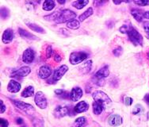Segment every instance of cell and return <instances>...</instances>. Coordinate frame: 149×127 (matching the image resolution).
<instances>
[{"mask_svg":"<svg viewBox=\"0 0 149 127\" xmlns=\"http://www.w3.org/2000/svg\"><path fill=\"white\" fill-rule=\"evenodd\" d=\"M126 33L128 34L129 40L135 46H138V45L141 46L143 45L142 35L132 26H129V29L127 30Z\"/></svg>","mask_w":149,"mask_h":127,"instance_id":"obj_1","label":"cell"},{"mask_svg":"<svg viewBox=\"0 0 149 127\" xmlns=\"http://www.w3.org/2000/svg\"><path fill=\"white\" fill-rule=\"evenodd\" d=\"M12 103L15 105V107H17V109L22 110V112L26 113L28 115H33L36 111H35L34 108L32 106L31 104L26 103L25 102L19 101V100H11Z\"/></svg>","mask_w":149,"mask_h":127,"instance_id":"obj_2","label":"cell"},{"mask_svg":"<svg viewBox=\"0 0 149 127\" xmlns=\"http://www.w3.org/2000/svg\"><path fill=\"white\" fill-rule=\"evenodd\" d=\"M75 17H76V14L74 11L68 10V9H65L61 11L60 15L55 22L57 24L64 23V22H68L69 21L73 20Z\"/></svg>","mask_w":149,"mask_h":127,"instance_id":"obj_3","label":"cell"},{"mask_svg":"<svg viewBox=\"0 0 149 127\" xmlns=\"http://www.w3.org/2000/svg\"><path fill=\"white\" fill-rule=\"evenodd\" d=\"M87 57H88V54L85 52H73L70 55L69 61L72 64L75 65L82 63Z\"/></svg>","mask_w":149,"mask_h":127,"instance_id":"obj_4","label":"cell"},{"mask_svg":"<svg viewBox=\"0 0 149 127\" xmlns=\"http://www.w3.org/2000/svg\"><path fill=\"white\" fill-rule=\"evenodd\" d=\"M92 98L95 102H98L103 104H109L112 102L111 98H109L106 93L102 91H95L92 93Z\"/></svg>","mask_w":149,"mask_h":127,"instance_id":"obj_5","label":"cell"},{"mask_svg":"<svg viewBox=\"0 0 149 127\" xmlns=\"http://www.w3.org/2000/svg\"><path fill=\"white\" fill-rule=\"evenodd\" d=\"M35 103L40 109H45L48 107V100L45 95L42 91H37L35 94L34 97Z\"/></svg>","mask_w":149,"mask_h":127,"instance_id":"obj_6","label":"cell"},{"mask_svg":"<svg viewBox=\"0 0 149 127\" xmlns=\"http://www.w3.org/2000/svg\"><path fill=\"white\" fill-rule=\"evenodd\" d=\"M68 71V67L67 66L66 64H63L60 67H59L58 68L55 70L52 75V79L54 80L56 82L60 80L63 75H65V73Z\"/></svg>","mask_w":149,"mask_h":127,"instance_id":"obj_7","label":"cell"},{"mask_svg":"<svg viewBox=\"0 0 149 127\" xmlns=\"http://www.w3.org/2000/svg\"><path fill=\"white\" fill-rule=\"evenodd\" d=\"M69 113H70V108H68V107L59 105L55 108L53 114L56 119H61L64 116L69 114Z\"/></svg>","mask_w":149,"mask_h":127,"instance_id":"obj_8","label":"cell"},{"mask_svg":"<svg viewBox=\"0 0 149 127\" xmlns=\"http://www.w3.org/2000/svg\"><path fill=\"white\" fill-rule=\"evenodd\" d=\"M52 70L51 67L48 64H44L42 66L40 67L39 71H38V76L39 78L42 80L49 78V76L52 75Z\"/></svg>","mask_w":149,"mask_h":127,"instance_id":"obj_9","label":"cell"},{"mask_svg":"<svg viewBox=\"0 0 149 127\" xmlns=\"http://www.w3.org/2000/svg\"><path fill=\"white\" fill-rule=\"evenodd\" d=\"M35 57V52L31 48L26 49L22 54V61L26 63H31Z\"/></svg>","mask_w":149,"mask_h":127,"instance_id":"obj_10","label":"cell"},{"mask_svg":"<svg viewBox=\"0 0 149 127\" xmlns=\"http://www.w3.org/2000/svg\"><path fill=\"white\" fill-rule=\"evenodd\" d=\"M107 121H108V124L110 126L116 127L119 126L122 124L123 119H122V118L120 115H118V114H111V115H109L108 117Z\"/></svg>","mask_w":149,"mask_h":127,"instance_id":"obj_11","label":"cell"},{"mask_svg":"<svg viewBox=\"0 0 149 127\" xmlns=\"http://www.w3.org/2000/svg\"><path fill=\"white\" fill-rule=\"evenodd\" d=\"M83 90L81 89V87H73L70 92V99L73 102L79 101L83 97Z\"/></svg>","mask_w":149,"mask_h":127,"instance_id":"obj_12","label":"cell"},{"mask_svg":"<svg viewBox=\"0 0 149 127\" xmlns=\"http://www.w3.org/2000/svg\"><path fill=\"white\" fill-rule=\"evenodd\" d=\"M14 37H15V33H14L13 29L8 28V29H5L3 32V36H2V41L6 45L11 43L12 40L14 39Z\"/></svg>","mask_w":149,"mask_h":127,"instance_id":"obj_13","label":"cell"},{"mask_svg":"<svg viewBox=\"0 0 149 127\" xmlns=\"http://www.w3.org/2000/svg\"><path fill=\"white\" fill-rule=\"evenodd\" d=\"M31 72V68L29 66H23L20 68L19 69H17V71H15L14 73L12 74L10 77H26L27 75H29Z\"/></svg>","mask_w":149,"mask_h":127,"instance_id":"obj_14","label":"cell"},{"mask_svg":"<svg viewBox=\"0 0 149 127\" xmlns=\"http://www.w3.org/2000/svg\"><path fill=\"white\" fill-rule=\"evenodd\" d=\"M109 70L108 65L102 67V68L98 70L96 73L95 74V79H96V80H103V79L106 78L107 76H109Z\"/></svg>","mask_w":149,"mask_h":127,"instance_id":"obj_15","label":"cell"},{"mask_svg":"<svg viewBox=\"0 0 149 127\" xmlns=\"http://www.w3.org/2000/svg\"><path fill=\"white\" fill-rule=\"evenodd\" d=\"M21 90V84L15 80H11L9 82L8 85H7V91L10 93H17Z\"/></svg>","mask_w":149,"mask_h":127,"instance_id":"obj_16","label":"cell"},{"mask_svg":"<svg viewBox=\"0 0 149 127\" xmlns=\"http://www.w3.org/2000/svg\"><path fill=\"white\" fill-rule=\"evenodd\" d=\"M88 109H89V104L86 101H80L74 107V110L76 114L86 112Z\"/></svg>","mask_w":149,"mask_h":127,"instance_id":"obj_17","label":"cell"},{"mask_svg":"<svg viewBox=\"0 0 149 127\" xmlns=\"http://www.w3.org/2000/svg\"><path fill=\"white\" fill-rule=\"evenodd\" d=\"M18 33L20 35L21 38H24V39H26V40H37V38L33 35L31 33H29L27 30H26L25 29H22V28H18Z\"/></svg>","mask_w":149,"mask_h":127,"instance_id":"obj_18","label":"cell"},{"mask_svg":"<svg viewBox=\"0 0 149 127\" xmlns=\"http://www.w3.org/2000/svg\"><path fill=\"white\" fill-rule=\"evenodd\" d=\"M92 63H93V62H92L91 60H89V61H86L85 63H83L79 67V71L83 75H86V74L91 72L92 68Z\"/></svg>","mask_w":149,"mask_h":127,"instance_id":"obj_19","label":"cell"},{"mask_svg":"<svg viewBox=\"0 0 149 127\" xmlns=\"http://www.w3.org/2000/svg\"><path fill=\"white\" fill-rule=\"evenodd\" d=\"M92 107H93V111L94 114L96 115H99L101 114L102 111L105 110V104L101 103L98 102H94L92 104Z\"/></svg>","mask_w":149,"mask_h":127,"instance_id":"obj_20","label":"cell"},{"mask_svg":"<svg viewBox=\"0 0 149 127\" xmlns=\"http://www.w3.org/2000/svg\"><path fill=\"white\" fill-rule=\"evenodd\" d=\"M32 124L33 127H44V119L42 117L39 115H33L31 116Z\"/></svg>","mask_w":149,"mask_h":127,"instance_id":"obj_21","label":"cell"},{"mask_svg":"<svg viewBox=\"0 0 149 127\" xmlns=\"http://www.w3.org/2000/svg\"><path fill=\"white\" fill-rule=\"evenodd\" d=\"M131 15L137 22H141L142 20H143L144 13H143L142 10H140V9H132L131 10Z\"/></svg>","mask_w":149,"mask_h":127,"instance_id":"obj_22","label":"cell"},{"mask_svg":"<svg viewBox=\"0 0 149 127\" xmlns=\"http://www.w3.org/2000/svg\"><path fill=\"white\" fill-rule=\"evenodd\" d=\"M87 124V119L85 117H79L75 119V121L73 122L72 127H86Z\"/></svg>","mask_w":149,"mask_h":127,"instance_id":"obj_23","label":"cell"},{"mask_svg":"<svg viewBox=\"0 0 149 127\" xmlns=\"http://www.w3.org/2000/svg\"><path fill=\"white\" fill-rule=\"evenodd\" d=\"M34 95V87L33 86H28L23 90L21 94V96L22 98H29Z\"/></svg>","mask_w":149,"mask_h":127,"instance_id":"obj_24","label":"cell"},{"mask_svg":"<svg viewBox=\"0 0 149 127\" xmlns=\"http://www.w3.org/2000/svg\"><path fill=\"white\" fill-rule=\"evenodd\" d=\"M56 6V3L53 0H45L42 4V9L45 11H51Z\"/></svg>","mask_w":149,"mask_h":127,"instance_id":"obj_25","label":"cell"},{"mask_svg":"<svg viewBox=\"0 0 149 127\" xmlns=\"http://www.w3.org/2000/svg\"><path fill=\"white\" fill-rule=\"evenodd\" d=\"M26 25H27V26L29 27V29H32L33 31L37 32V33H42V34L46 33L45 30L42 27H40V26L37 25V24L32 23V22H27Z\"/></svg>","mask_w":149,"mask_h":127,"instance_id":"obj_26","label":"cell"},{"mask_svg":"<svg viewBox=\"0 0 149 127\" xmlns=\"http://www.w3.org/2000/svg\"><path fill=\"white\" fill-rule=\"evenodd\" d=\"M94 14V10L92 7H89V8L86 10V11H84L83 14H81L79 16V22H84L86 20V18H88L89 17H91L92 15Z\"/></svg>","mask_w":149,"mask_h":127,"instance_id":"obj_27","label":"cell"},{"mask_svg":"<svg viewBox=\"0 0 149 127\" xmlns=\"http://www.w3.org/2000/svg\"><path fill=\"white\" fill-rule=\"evenodd\" d=\"M88 3H89L88 0H77V1H74L72 3V6H74V8L78 9V10H81L84 6H86Z\"/></svg>","mask_w":149,"mask_h":127,"instance_id":"obj_28","label":"cell"},{"mask_svg":"<svg viewBox=\"0 0 149 127\" xmlns=\"http://www.w3.org/2000/svg\"><path fill=\"white\" fill-rule=\"evenodd\" d=\"M62 10H56L55 12L52 13V14H50L49 15H46L44 17V18L47 21H56L57 20V18L59 17V16L60 15V13H61Z\"/></svg>","mask_w":149,"mask_h":127,"instance_id":"obj_29","label":"cell"},{"mask_svg":"<svg viewBox=\"0 0 149 127\" xmlns=\"http://www.w3.org/2000/svg\"><path fill=\"white\" fill-rule=\"evenodd\" d=\"M66 26L68 28L71 29H77L80 27V22L79 20H75V19H73V20H71L68 22L66 24Z\"/></svg>","mask_w":149,"mask_h":127,"instance_id":"obj_30","label":"cell"},{"mask_svg":"<svg viewBox=\"0 0 149 127\" xmlns=\"http://www.w3.org/2000/svg\"><path fill=\"white\" fill-rule=\"evenodd\" d=\"M10 16V10L6 7H2L1 8V17L3 19H6Z\"/></svg>","mask_w":149,"mask_h":127,"instance_id":"obj_31","label":"cell"},{"mask_svg":"<svg viewBox=\"0 0 149 127\" xmlns=\"http://www.w3.org/2000/svg\"><path fill=\"white\" fill-rule=\"evenodd\" d=\"M142 111H143V107L141 106V104H137L135 106L134 109L132 110V114L134 115H136V114H140L141 113H142Z\"/></svg>","mask_w":149,"mask_h":127,"instance_id":"obj_32","label":"cell"},{"mask_svg":"<svg viewBox=\"0 0 149 127\" xmlns=\"http://www.w3.org/2000/svg\"><path fill=\"white\" fill-rule=\"evenodd\" d=\"M113 55H114L115 57H120L121 54L123 53V49L120 46H118L117 48H115V49L113 50Z\"/></svg>","mask_w":149,"mask_h":127,"instance_id":"obj_33","label":"cell"},{"mask_svg":"<svg viewBox=\"0 0 149 127\" xmlns=\"http://www.w3.org/2000/svg\"><path fill=\"white\" fill-rule=\"evenodd\" d=\"M54 52H53V49H52L51 45H48L46 48L45 50V57L46 58H50L52 56Z\"/></svg>","mask_w":149,"mask_h":127,"instance_id":"obj_34","label":"cell"},{"mask_svg":"<svg viewBox=\"0 0 149 127\" xmlns=\"http://www.w3.org/2000/svg\"><path fill=\"white\" fill-rule=\"evenodd\" d=\"M135 4L140 6H145L149 5V0H136L134 1Z\"/></svg>","mask_w":149,"mask_h":127,"instance_id":"obj_35","label":"cell"},{"mask_svg":"<svg viewBox=\"0 0 149 127\" xmlns=\"http://www.w3.org/2000/svg\"><path fill=\"white\" fill-rule=\"evenodd\" d=\"M107 3V1H102V0H95L93 2V4L94 6H96V7H98V6H102V5H104L105 3Z\"/></svg>","mask_w":149,"mask_h":127,"instance_id":"obj_36","label":"cell"},{"mask_svg":"<svg viewBox=\"0 0 149 127\" xmlns=\"http://www.w3.org/2000/svg\"><path fill=\"white\" fill-rule=\"evenodd\" d=\"M133 103V99L132 98H130V97H126V98L124 99V103L125 106L127 107H129V106H131Z\"/></svg>","mask_w":149,"mask_h":127,"instance_id":"obj_37","label":"cell"},{"mask_svg":"<svg viewBox=\"0 0 149 127\" xmlns=\"http://www.w3.org/2000/svg\"><path fill=\"white\" fill-rule=\"evenodd\" d=\"M53 59H54V61L56 62H57V63H60L61 61H62V57H61V56L57 53V52H55L54 54H53Z\"/></svg>","mask_w":149,"mask_h":127,"instance_id":"obj_38","label":"cell"},{"mask_svg":"<svg viewBox=\"0 0 149 127\" xmlns=\"http://www.w3.org/2000/svg\"><path fill=\"white\" fill-rule=\"evenodd\" d=\"M0 126H1V127H8L9 121L6 119L1 118L0 119Z\"/></svg>","mask_w":149,"mask_h":127,"instance_id":"obj_39","label":"cell"},{"mask_svg":"<svg viewBox=\"0 0 149 127\" xmlns=\"http://www.w3.org/2000/svg\"><path fill=\"white\" fill-rule=\"evenodd\" d=\"M0 113L1 114H3V113H5V111H6V105H5V103H3V101L1 99L0 100Z\"/></svg>","mask_w":149,"mask_h":127,"instance_id":"obj_40","label":"cell"},{"mask_svg":"<svg viewBox=\"0 0 149 127\" xmlns=\"http://www.w3.org/2000/svg\"><path fill=\"white\" fill-rule=\"evenodd\" d=\"M143 25V29H144V31L146 32L147 34H148L149 36V22H144Z\"/></svg>","mask_w":149,"mask_h":127,"instance_id":"obj_41","label":"cell"},{"mask_svg":"<svg viewBox=\"0 0 149 127\" xmlns=\"http://www.w3.org/2000/svg\"><path fill=\"white\" fill-rule=\"evenodd\" d=\"M129 29V26H127V25H124L120 27L119 30H120V33H126L127 30Z\"/></svg>","mask_w":149,"mask_h":127,"instance_id":"obj_42","label":"cell"},{"mask_svg":"<svg viewBox=\"0 0 149 127\" xmlns=\"http://www.w3.org/2000/svg\"><path fill=\"white\" fill-rule=\"evenodd\" d=\"M60 97L62 98H65V99H66V98H70V94H68V92L66 91H64L63 94H61V95H60Z\"/></svg>","mask_w":149,"mask_h":127,"instance_id":"obj_43","label":"cell"},{"mask_svg":"<svg viewBox=\"0 0 149 127\" xmlns=\"http://www.w3.org/2000/svg\"><path fill=\"white\" fill-rule=\"evenodd\" d=\"M15 121H16V124L17 125H22L24 123V120L22 118H17Z\"/></svg>","mask_w":149,"mask_h":127,"instance_id":"obj_44","label":"cell"},{"mask_svg":"<svg viewBox=\"0 0 149 127\" xmlns=\"http://www.w3.org/2000/svg\"><path fill=\"white\" fill-rule=\"evenodd\" d=\"M63 91H63V89H56V90H55L54 92H55V94H56V95H59V96H60L61 94H63Z\"/></svg>","mask_w":149,"mask_h":127,"instance_id":"obj_45","label":"cell"},{"mask_svg":"<svg viewBox=\"0 0 149 127\" xmlns=\"http://www.w3.org/2000/svg\"><path fill=\"white\" fill-rule=\"evenodd\" d=\"M122 3H129V1H116V0H113V3L116 5H119Z\"/></svg>","mask_w":149,"mask_h":127,"instance_id":"obj_46","label":"cell"},{"mask_svg":"<svg viewBox=\"0 0 149 127\" xmlns=\"http://www.w3.org/2000/svg\"><path fill=\"white\" fill-rule=\"evenodd\" d=\"M143 99H144V101L146 102V103H149V94H147V95L144 96Z\"/></svg>","mask_w":149,"mask_h":127,"instance_id":"obj_47","label":"cell"},{"mask_svg":"<svg viewBox=\"0 0 149 127\" xmlns=\"http://www.w3.org/2000/svg\"><path fill=\"white\" fill-rule=\"evenodd\" d=\"M143 17H145V18H147V19H149V11L144 12Z\"/></svg>","mask_w":149,"mask_h":127,"instance_id":"obj_48","label":"cell"},{"mask_svg":"<svg viewBox=\"0 0 149 127\" xmlns=\"http://www.w3.org/2000/svg\"><path fill=\"white\" fill-rule=\"evenodd\" d=\"M57 2L58 3H60V4H64V3H66V1H65V0H63V1H61V0H58Z\"/></svg>","mask_w":149,"mask_h":127,"instance_id":"obj_49","label":"cell"},{"mask_svg":"<svg viewBox=\"0 0 149 127\" xmlns=\"http://www.w3.org/2000/svg\"><path fill=\"white\" fill-rule=\"evenodd\" d=\"M147 57H148L149 59V52H148V54H147Z\"/></svg>","mask_w":149,"mask_h":127,"instance_id":"obj_50","label":"cell"},{"mask_svg":"<svg viewBox=\"0 0 149 127\" xmlns=\"http://www.w3.org/2000/svg\"><path fill=\"white\" fill-rule=\"evenodd\" d=\"M21 127H26V126H21Z\"/></svg>","mask_w":149,"mask_h":127,"instance_id":"obj_51","label":"cell"},{"mask_svg":"<svg viewBox=\"0 0 149 127\" xmlns=\"http://www.w3.org/2000/svg\"><path fill=\"white\" fill-rule=\"evenodd\" d=\"M148 37H149V36H148Z\"/></svg>","mask_w":149,"mask_h":127,"instance_id":"obj_52","label":"cell"}]
</instances>
